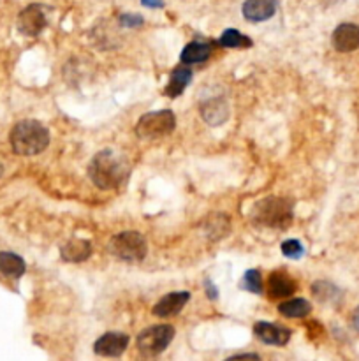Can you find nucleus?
<instances>
[{
	"mask_svg": "<svg viewBox=\"0 0 359 361\" xmlns=\"http://www.w3.org/2000/svg\"><path fill=\"white\" fill-rule=\"evenodd\" d=\"M131 160L113 148H104L92 157L89 177L103 191H115L127 184L131 177Z\"/></svg>",
	"mask_w": 359,
	"mask_h": 361,
	"instance_id": "1",
	"label": "nucleus"
},
{
	"mask_svg": "<svg viewBox=\"0 0 359 361\" xmlns=\"http://www.w3.org/2000/svg\"><path fill=\"white\" fill-rule=\"evenodd\" d=\"M9 141L18 156H37L50 145V131L37 120H23L13 127Z\"/></svg>",
	"mask_w": 359,
	"mask_h": 361,
	"instance_id": "2",
	"label": "nucleus"
},
{
	"mask_svg": "<svg viewBox=\"0 0 359 361\" xmlns=\"http://www.w3.org/2000/svg\"><path fill=\"white\" fill-rule=\"evenodd\" d=\"M250 220L259 227L287 229L294 220L292 201L287 198H266L256 203L250 213Z\"/></svg>",
	"mask_w": 359,
	"mask_h": 361,
	"instance_id": "3",
	"label": "nucleus"
},
{
	"mask_svg": "<svg viewBox=\"0 0 359 361\" xmlns=\"http://www.w3.org/2000/svg\"><path fill=\"white\" fill-rule=\"evenodd\" d=\"M110 252L125 262H139L145 259L148 252V245L138 231H124L111 238Z\"/></svg>",
	"mask_w": 359,
	"mask_h": 361,
	"instance_id": "4",
	"label": "nucleus"
},
{
	"mask_svg": "<svg viewBox=\"0 0 359 361\" xmlns=\"http://www.w3.org/2000/svg\"><path fill=\"white\" fill-rule=\"evenodd\" d=\"M176 127V117L173 111L160 110L145 113L136 124V136L141 139H159L169 136Z\"/></svg>",
	"mask_w": 359,
	"mask_h": 361,
	"instance_id": "5",
	"label": "nucleus"
},
{
	"mask_svg": "<svg viewBox=\"0 0 359 361\" xmlns=\"http://www.w3.org/2000/svg\"><path fill=\"white\" fill-rule=\"evenodd\" d=\"M174 328L171 324H155L138 335V349L143 356H157L171 343Z\"/></svg>",
	"mask_w": 359,
	"mask_h": 361,
	"instance_id": "6",
	"label": "nucleus"
},
{
	"mask_svg": "<svg viewBox=\"0 0 359 361\" xmlns=\"http://www.w3.org/2000/svg\"><path fill=\"white\" fill-rule=\"evenodd\" d=\"M18 30L27 37H36L39 36L44 30V27L48 25L46 11H44L43 6L39 4H30L23 9L18 15Z\"/></svg>",
	"mask_w": 359,
	"mask_h": 361,
	"instance_id": "7",
	"label": "nucleus"
},
{
	"mask_svg": "<svg viewBox=\"0 0 359 361\" xmlns=\"http://www.w3.org/2000/svg\"><path fill=\"white\" fill-rule=\"evenodd\" d=\"M129 346V335L122 331L104 333L96 343H93V353L99 356L118 357L125 353Z\"/></svg>",
	"mask_w": 359,
	"mask_h": 361,
	"instance_id": "8",
	"label": "nucleus"
},
{
	"mask_svg": "<svg viewBox=\"0 0 359 361\" xmlns=\"http://www.w3.org/2000/svg\"><path fill=\"white\" fill-rule=\"evenodd\" d=\"M331 44L340 53H351L359 48V27L354 23H341L331 36Z\"/></svg>",
	"mask_w": 359,
	"mask_h": 361,
	"instance_id": "9",
	"label": "nucleus"
},
{
	"mask_svg": "<svg viewBox=\"0 0 359 361\" xmlns=\"http://www.w3.org/2000/svg\"><path fill=\"white\" fill-rule=\"evenodd\" d=\"M189 300L190 293H187V291L169 293L157 301L155 307H153V314H155L157 317H171V315H176L183 310V307L189 303Z\"/></svg>",
	"mask_w": 359,
	"mask_h": 361,
	"instance_id": "10",
	"label": "nucleus"
},
{
	"mask_svg": "<svg viewBox=\"0 0 359 361\" xmlns=\"http://www.w3.org/2000/svg\"><path fill=\"white\" fill-rule=\"evenodd\" d=\"M254 333H256V336L261 342L271 343V346H285L289 342V338H291V329L264 321L256 322Z\"/></svg>",
	"mask_w": 359,
	"mask_h": 361,
	"instance_id": "11",
	"label": "nucleus"
},
{
	"mask_svg": "<svg viewBox=\"0 0 359 361\" xmlns=\"http://www.w3.org/2000/svg\"><path fill=\"white\" fill-rule=\"evenodd\" d=\"M278 0H245L243 4V16L249 22L259 23L270 20L277 13Z\"/></svg>",
	"mask_w": 359,
	"mask_h": 361,
	"instance_id": "12",
	"label": "nucleus"
},
{
	"mask_svg": "<svg viewBox=\"0 0 359 361\" xmlns=\"http://www.w3.org/2000/svg\"><path fill=\"white\" fill-rule=\"evenodd\" d=\"M201 117L208 125H222L229 118V104L222 97H214L201 104Z\"/></svg>",
	"mask_w": 359,
	"mask_h": 361,
	"instance_id": "13",
	"label": "nucleus"
},
{
	"mask_svg": "<svg viewBox=\"0 0 359 361\" xmlns=\"http://www.w3.org/2000/svg\"><path fill=\"white\" fill-rule=\"evenodd\" d=\"M298 286L294 280L284 272H273L268 279V293L271 298H287L296 293Z\"/></svg>",
	"mask_w": 359,
	"mask_h": 361,
	"instance_id": "14",
	"label": "nucleus"
},
{
	"mask_svg": "<svg viewBox=\"0 0 359 361\" xmlns=\"http://www.w3.org/2000/svg\"><path fill=\"white\" fill-rule=\"evenodd\" d=\"M60 255L67 262H83L92 255V245L86 240H69L60 247Z\"/></svg>",
	"mask_w": 359,
	"mask_h": 361,
	"instance_id": "15",
	"label": "nucleus"
},
{
	"mask_svg": "<svg viewBox=\"0 0 359 361\" xmlns=\"http://www.w3.org/2000/svg\"><path fill=\"white\" fill-rule=\"evenodd\" d=\"M229 229H231V224L224 213H211L203 220V233L207 234L208 240H221L228 236Z\"/></svg>",
	"mask_w": 359,
	"mask_h": 361,
	"instance_id": "16",
	"label": "nucleus"
},
{
	"mask_svg": "<svg viewBox=\"0 0 359 361\" xmlns=\"http://www.w3.org/2000/svg\"><path fill=\"white\" fill-rule=\"evenodd\" d=\"M211 55V46L208 43H203V41H192L190 44H187L183 48L182 55H180V61L182 64H201V62L208 61Z\"/></svg>",
	"mask_w": 359,
	"mask_h": 361,
	"instance_id": "17",
	"label": "nucleus"
},
{
	"mask_svg": "<svg viewBox=\"0 0 359 361\" xmlns=\"http://www.w3.org/2000/svg\"><path fill=\"white\" fill-rule=\"evenodd\" d=\"M190 80H192V71H190L189 68L174 69V71L171 72L169 83H167L164 94H166L167 97H173V99L178 96H182L185 87L190 83Z\"/></svg>",
	"mask_w": 359,
	"mask_h": 361,
	"instance_id": "18",
	"label": "nucleus"
},
{
	"mask_svg": "<svg viewBox=\"0 0 359 361\" xmlns=\"http://www.w3.org/2000/svg\"><path fill=\"white\" fill-rule=\"evenodd\" d=\"M25 261L18 254L0 251V273L13 277V279H20L25 273Z\"/></svg>",
	"mask_w": 359,
	"mask_h": 361,
	"instance_id": "19",
	"label": "nucleus"
},
{
	"mask_svg": "<svg viewBox=\"0 0 359 361\" xmlns=\"http://www.w3.org/2000/svg\"><path fill=\"white\" fill-rule=\"evenodd\" d=\"M278 312L285 317H306L312 312V305L303 298H294L278 305Z\"/></svg>",
	"mask_w": 359,
	"mask_h": 361,
	"instance_id": "20",
	"label": "nucleus"
},
{
	"mask_svg": "<svg viewBox=\"0 0 359 361\" xmlns=\"http://www.w3.org/2000/svg\"><path fill=\"white\" fill-rule=\"evenodd\" d=\"M313 296L317 298L322 303H329V301H337L340 298V289L337 286H333L331 282H326V280H319L312 286Z\"/></svg>",
	"mask_w": 359,
	"mask_h": 361,
	"instance_id": "21",
	"label": "nucleus"
},
{
	"mask_svg": "<svg viewBox=\"0 0 359 361\" xmlns=\"http://www.w3.org/2000/svg\"><path fill=\"white\" fill-rule=\"evenodd\" d=\"M221 44L226 48H250L252 41L235 29H228L221 36Z\"/></svg>",
	"mask_w": 359,
	"mask_h": 361,
	"instance_id": "22",
	"label": "nucleus"
},
{
	"mask_svg": "<svg viewBox=\"0 0 359 361\" xmlns=\"http://www.w3.org/2000/svg\"><path fill=\"white\" fill-rule=\"evenodd\" d=\"M243 286L250 293L261 294L263 293V279H261V273L257 270H249L243 277Z\"/></svg>",
	"mask_w": 359,
	"mask_h": 361,
	"instance_id": "23",
	"label": "nucleus"
},
{
	"mask_svg": "<svg viewBox=\"0 0 359 361\" xmlns=\"http://www.w3.org/2000/svg\"><path fill=\"white\" fill-rule=\"evenodd\" d=\"M282 252H284V255H287V258L299 259L305 254V248H303V245L299 243L298 240H287L282 243Z\"/></svg>",
	"mask_w": 359,
	"mask_h": 361,
	"instance_id": "24",
	"label": "nucleus"
},
{
	"mask_svg": "<svg viewBox=\"0 0 359 361\" xmlns=\"http://www.w3.org/2000/svg\"><path fill=\"white\" fill-rule=\"evenodd\" d=\"M120 25L136 29V27L143 25V18L139 15H122L120 16Z\"/></svg>",
	"mask_w": 359,
	"mask_h": 361,
	"instance_id": "25",
	"label": "nucleus"
},
{
	"mask_svg": "<svg viewBox=\"0 0 359 361\" xmlns=\"http://www.w3.org/2000/svg\"><path fill=\"white\" fill-rule=\"evenodd\" d=\"M141 4L146 6V8L155 9V8H162L164 2H162V0H141Z\"/></svg>",
	"mask_w": 359,
	"mask_h": 361,
	"instance_id": "26",
	"label": "nucleus"
},
{
	"mask_svg": "<svg viewBox=\"0 0 359 361\" xmlns=\"http://www.w3.org/2000/svg\"><path fill=\"white\" fill-rule=\"evenodd\" d=\"M352 326L355 328V331H359V307L355 308L354 314H352Z\"/></svg>",
	"mask_w": 359,
	"mask_h": 361,
	"instance_id": "27",
	"label": "nucleus"
},
{
	"mask_svg": "<svg viewBox=\"0 0 359 361\" xmlns=\"http://www.w3.org/2000/svg\"><path fill=\"white\" fill-rule=\"evenodd\" d=\"M236 357H256V360H259L257 354H235V356L229 357V360H236Z\"/></svg>",
	"mask_w": 359,
	"mask_h": 361,
	"instance_id": "28",
	"label": "nucleus"
},
{
	"mask_svg": "<svg viewBox=\"0 0 359 361\" xmlns=\"http://www.w3.org/2000/svg\"><path fill=\"white\" fill-rule=\"evenodd\" d=\"M2 173H4V167H2V164H0V177H2Z\"/></svg>",
	"mask_w": 359,
	"mask_h": 361,
	"instance_id": "29",
	"label": "nucleus"
}]
</instances>
